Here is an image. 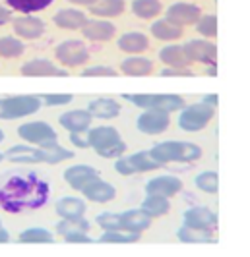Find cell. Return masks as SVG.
<instances>
[{
	"label": "cell",
	"mask_w": 250,
	"mask_h": 257,
	"mask_svg": "<svg viewBox=\"0 0 250 257\" xmlns=\"http://www.w3.org/2000/svg\"><path fill=\"white\" fill-rule=\"evenodd\" d=\"M142 234L138 232H128V230H105V234H101L99 242L101 244H136L140 240Z\"/></svg>",
	"instance_id": "obj_35"
},
{
	"label": "cell",
	"mask_w": 250,
	"mask_h": 257,
	"mask_svg": "<svg viewBox=\"0 0 250 257\" xmlns=\"http://www.w3.org/2000/svg\"><path fill=\"white\" fill-rule=\"evenodd\" d=\"M81 195L88 199V201H93V203H109L115 199L117 195V190L113 184L101 180V178H95L90 184H86L81 190Z\"/></svg>",
	"instance_id": "obj_17"
},
{
	"label": "cell",
	"mask_w": 250,
	"mask_h": 257,
	"mask_svg": "<svg viewBox=\"0 0 250 257\" xmlns=\"http://www.w3.org/2000/svg\"><path fill=\"white\" fill-rule=\"evenodd\" d=\"M53 22L60 29H81L88 24V16L76 8H62L53 16Z\"/></svg>",
	"instance_id": "obj_25"
},
{
	"label": "cell",
	"mask_w": 250,
	"mask_h": 257,
	"mask_svg": "<svg viewBox=\"0 0 250 257\" xmlns=\"http://www.w3.org/2000/svg\"><path fill=\"white\" fill-rule=\"evenodd\" d=\"M183 219H185V226L188 228H196V230L204 232H213L217 228V215L210 207H190L185 211Z\"/></svg>",
	"instance_id": "obj_12"
},
{
	"label": "cell",
	"mask_w": 250,
	"mask_h": 257,
	"mask_svg": "<svg viewBox=\"0 0 250 257\" xmlns=\"http://www.w3.org/2000/svg\"><path fill=\"white\" fill-rule=\"evenodd\" d=\"M26 52V45L18 37H0V58H18Z\"/></svg>",
	"instance_id": "obj_36"
},
{
	"label": "cell",
	"mask_w": 250,
	"mask_h": 257,
	"mask_svg": "<svg viewBox=\"0 0 250 257\" xmlns=\"http://www.w3.org/2000/svg\"><path fill=\"white\" fill-rule=\"evenodd\" d=\"M153 217H149L144 209H128L124 213H120V228L128 232H138L142 234L151 226Z\"/></svg>",
	"instance_id": "obj_19"
},
{
	"label": "cell",
	"mask_w": 250,
	"mask_h": 257,
	"mask_svg": "<svg viewBox=\"0 0 250 257\" xmlns=\"http://www.w3.org/2000/svg\"><path fill=\"white\" fill-rule=\"evenodd\" d=\"M43 104H47V106H62V104H68L72 103V99H74V95H70V93H47V95H39Z\"/></svg>",
	"instance_id": "obj_42"
},
{
	"label": "cell",
	"mask_w": 250,
	"mask_h": 257,
	"mask_svg": "<svg viewBox=\"0 0 250 257\" xmlns=\"http://www.w3.org/2000/svg\"><path fill=\"white\" fill-rule=\"evenodd\" d=\"M161 76L163 77H192V70L186 68V70H179V68H163L161 70Z\"/></svg>",
	"instance_id": "obj_44"
},
{
	"label": "cell",
	"mask_w": 250,
	"mask_h": 257,
	"mask_svg": "<svg viewBox=\"0 0 250 257\" xmlns=\"http://www.w3.org/2000/svg\"><path fill=\"white\" fill-rule=\"evenodd\" d=\"M81 76L84 77H117L119 76V70H115L113 66L107 64H93L88 66L81 70Z\"/></svg>",
	"instance_id": "obj_41"
},
{
	"label": "cell",
	"mask_w": 250,
	"mask_h": 257,
	"mask_svg": "<svg viewBox=\"0 0 250 257\" xmlns=\"http://www.w3.org/2000/svg\"><path fill=\"white\" fill-rule=\"evenodd\" d=\"M64 238L66 244H93V238L92 236H88V232H70V234H66L62 236Z\"/></svg>",
	"instance_id": "obj_43"
},
{
	"label": "cell",
	"mask_w": 250,
	"mask_h": 257,
	"mask_svg": "<svg viewBox=\"0 0 250 257\" xmlns=\"http://www.w3.org/2000/svg\"><path fill=\"white\" fill-rule=\"evenodd\" d=\"M142 209L149 217L159 219V217H165L171 211V201H169V197H163V195H145Z\"/></svg>",
	"instance_id": "obj_30"
},
{
	"label": "cell",
	"mask_w": 250,
	"mask_h": 257,
	"mask_svg": "<svg viewBox=\"0 0 250 257\" xmlns=\"http://www.w3.org/2000/svg\"><path fill=\"white\" fill-rule=\"evenodd\" d=\"M4 142V132H2V130H0V143Z\"/></svg>",
	"instance_id": "obj_51"
},
{
	"label": "cell",
	"mask_w": 250,
	"mask_h": 257,
	"mask_svg": "<svg viewBox=\"0 0 250 257\" xmlns=\"http://www.w3.org/2000/svg\"><path fill=\"white\" fill-rule=\"evenodd\" d=\"M213 232L196 230V228H188V226H181L177 230V238L183 244H215V238L211 236Z\"/></svg>",
	"instance_id": "obj_32"
},
{
	"label": "cell",
	"mask_w": 250,
	"mask_h": 257,
	"mask_svg": "<svg viewBox=\"0 0 250 257\" xmlns=\"http://www.w3.org/2000/svg\"><path fill=\"white\" fill-rule=\"evenodd\" d=\"M183 180L171 176V174H161L145 184V193L147 195H163V197H175L177 193L183 190Z\"/></svg>",
	"instance_id": "obj_16"
},
{
	"label": "cell",
	"mask_w": 250,
	"mask_h": 257,
	"mask_svg": "<svg viewBox=\"0 0 250 257\" xmlns=\"http://www.w3.org/2000/svg\"><path fill=\"white\" fill-rule=\"evenodd\" d=\"M43 101L39 95H16L0 99V120H18L41 110Z\"/></svg>",
	"instance_id": "obj_5"
},
{
	"label": "cell",
	"mask_w": 250,
	"mask_h": 257,
	"mask_svg": "<svg viewBox=\"0 0 250 257\" xmlns=\"http://www.w3.org/2000/svg\"><path fill=\"white\" fill-rule=\"evenodd\" d=\"M149 155L163 167L171 163H196L202 157V147L190 142H161L149 149Z\"/></svg>",
	"instance_id": "obj_2"
},
{
	"label": "cell",
	"mask_w": 250,
	"mask_h": 257,
	"mask_svg": "<svg viewBox=\"0 0 250 257\" xmlns=\"http://www.w3.org/2000/svg\"><path fill=\"white\" fill-rule=\"evenodd\" d=\"M18 136L27 142L29 145L35 147H54L58 145V136L54 128L49 122L43 120H35V122H26L18 128Z\"/></svg>",
	"instance_id": "obj_7"
},
{
	"label": "cell",
	"mask_w": 250,
	"mask_h": 257,
	"mask_svg": "<svg viewBox=\"0 0 250 257\" xmlns=\"http://www.w3.org/2000/svg\"><path fill=\"white\" fill-rule=\"evenodd\" d=\"M54 0H6L8 8L20 14H35L49 8Z\"/></svg>",
	"instance_id": "obj_34"
},
{
	"label": "cell",
	"mask_w": 250,
	"mask_h": 257,
	"mask_svg": "<svg viewBox=\"0 0 250 257\" xmlns=\"http://www.w3.org/2000/svg\"><path fill=\"white\" fill-rule=\"evenodd\" d=\"M54 56L62 64V68H78L90 60V51L84 41L68 39V41H62L60 45H56Z\"/></svg>",
	"instance_id": "obj_8"
},
{
	"label": "cell",
	"mask_w": 250,
	"mask_h": 257,
	"mask_svg": "<svg viewBox=\"0 0 250 257\" xmlns=\"http://www.w3.org/2000/svg\"><path fill=\"white\" fill-rule=\"evenodd\" d=\"M126 4L124 0H97L93 6H90V12L95 18H117L124 14Z\"/></svg>",
	"instance_id": "obj_29"
},
{
	"label": "cell",
	"mask_w": 250,
	"mask_h": 257,
	"mask_svg": "<svg viewBox=\"0 0 250 257\" xmlns=\"http://www.w3.org/2000/svg\"><path fill=\"white\" fill-rule=\"evenodd\" d=\"M213 116H215V108L202 101L194 104H185L179 114V128L190 134L202 132L213 120Z\"/></svg>",
	"instance_id": "obj_6"
},
{
	"label": "cell",
	"mask_w": 250,
	"mask_h": 257,
	"mask_svg": "<svg viewBox=\"0 0 250 257\" xmlns=\"http://www.w3.org/2000/svg\"><path fill=\"white\" fill-rule=\"evenodd\" d=\"M10 20H12V10L0 4V26H6Z\"/></svg>",
	"instance_id": "obj_46"
},
{
	"label": "cell",
	"mask_w": 250,
	"mask_h": 257,
	"mask_svg": "<svg viewBox=\"0 0 250 257\" xmlns=\"http://www.w3.org/2000/svg\"><path fill=\"white\" fill-rule=\"evenodd\" d=\"M130 10L140 20H153L161 14L163 6L159 0H132Z\"/></svg>",
	"instance_id": "obj_31"
},
{
	"label": "cell",
	"mask_w": 250,
	"mask_h": 257,
	"mask_svg": "<svg viewBox=\"0 0 250 257\" xmlns=\"http://www.w3.org/2000/svg\"><path fill=\"white\" fill-rule=\"evenodd\" d=\"M97 226L101 230H120V213H111V211H105V213H99L97 215Z\"/></svg>",
	"instance_id": "obj_40"
},
{
	"label": "cell",
	"mask_w": 250,
	"mask_h": 257,
	"mask_svg": "<svg viewBox=\"0 0 250 257\" xmlns=\"http://www.w3.org/2000/svg\"><path fill=\"white\" fill-rule=\"evenodd\" d=\"M171 126V112L157 110V108H147L136 120V128L145 136H159Z\"/></svg>",
	"instance_id": "obj_11"
},
{
	"label": "cell",
	"mask_w": 250,
	"mask_h": 257,
	"mask_svg": "<svg viewBox=\"0 0 250 257\" xmlns=\"http://www.w3.org/2000/svg\"><path fill=\"white\" fill-rule=\"evenodd\" d=\"M22 76L26 77H66L68 70L53 64L47 58H33L26 64H22Z\"/></svg>",
	"instance_id": "obj_15"
},
{
	"label": "cell",
	"mask_w": 250,
	"mask_h": 257,
	"mask_svg": "<svg viewBox=\"0 0 250 257\" xmlns=\"http://www.w3.org/2000/svg\"><path fill=\"white\" fill-rule=\"evenodd\" d=\"M194 184H196V188L200 192L217 193V190H219V176L213 170H204L194 178Z\"/></svg>",
	"instance_id": "obj_37"
},
{
	"label": "cell",
	"mask_w": 250,
	"mask_h": 257,
	"mask_svg": "<svg viewBox=\"0 0 250 257\" xmlns=\"http://www.w3.org/2000/svg\"><path fill=\"white\" fill-rule=\"evenodd\" d=\"M196 31L206 39L217 37V16L213 14L200 16V20L196 22Z\"/></svg>",
	"instance_id": "obj_39"
},
{
	"label": "cell",
	"mask_w": 250,
	"mask_h": 257,
	"mask_svg": "<svg viewBox=\"0 0 250 257\" xmlns=\"http://www.w3.org/2000/svg\"><path fill=\"white\" fill-rule=\"evenodd\" d=\"M183 51L192 64L217 66V47L208 39H190L183 45Z\"/></svg>",
	"instance_id": "obj_10"
},
{
	"label": "cell",
	"mask_w": 250,
	"mask_h": 257,
	"mask_svg": "<svg viewBox=\"0 0 250 257\" xmlns=\"http://www.w3.org/2000/svg\"><path fill=\"white\" fill-rule=\"evenodd\" d=\"M202 16V10L198 8L196 4L190 2H175L167 8L165 12V20L171 22L175 26L185 27V26H194Z\"/></svg>",
	"instance_id": "obj_13"
},
{
	"label": "cell",
	"mask_w": 250,
	"mask_h": 257,
	"mask_svg": "<svg viewBox=\"0 0 250 257\" xmlns=\"http://www.w3.org/2000/svg\"><path fill=\"white\" fill-rule=\"evenodd\" d=\"M8 240H10V234H8V230L0 226V244H6Z\"/></svg>",
	"instance_id": "obj_49"
},
{
	"label": "cell",
	"mask_w": 250,
	"mask_h": 257,
	"mask_svg": "<svg viewBox=\"0 0 250 257\" xmlns=\"http://www.w3.org/2000/svg\"><path fill=\"white\" fill-rule=\"evenodd\" d=\"M202 103L210 104V106H213V108H215V106L219 104V97H217L215 93H210V95H206V97L202 99Z\"/></svg>",
	"instance_id": "obj_47"
},
{
	"label": "cell",
	"mask_w": 250,
	"mask_h": 257,
	"mask_svg": "<svg viewBox=\"0 0 250 257\" xmlns=\"http://www.w3.org/2000/svg\"><path fill=\"white\" fill-rule=\"evenodd\" d=\"M70 142L72 145H76L78 149H88L90 145H88V140H84L79 134H70Z\"/></svg>",
	"instance_id": "obj_45"
},
{
	"label": "cell",
	"mask_w": 250,
	"mask_h": 257,
	"mask_svg": "<svg viewBox=\"0 0 250 257\" xmlns=\"http://www.w3.org/2000/svg\"><path fill=\"white\" fill-rule=\"evenodd\" d=\"M93 116L90 114V110H68L64 114H60L58 122L64 130H68L70 134H84L88 132L92 126Z\"/></svg>",
	"instance_id": "obj_21"
},
{
	"label": "cell",
	"mask_w": 250,
	"mask_h": 257,
	"mask_svg": "<svg viewBox=\"0 0 250 257\" xmlns=\"http://www.w3.org/2000/svg\"><path fill=\"white\" fill-rule=\"evenodd\" d=\"M95 178H99V172L90 165H74L64 170V182L76 192H79L86 184H90Z\"/></svg>",
	"instance_id": "obj_20"
},
{
	"label": "cell",
	"mask_w": 250,
	"mask_h": 257,
	"mask_svg": "<svg viewBox=\"0 0 250 257\" xmlns=\"http://www.w3.org/2000/svg\"><path fill=\"white\" fill-rule=\"evenodd\" d=\"M86 201L79 199V197H74V195H64L60 197L56 203H54V211L60 219H78V217H84L86 213Z\"/></svg>",
	"instance_id": "obj_24"
},
{
	"label": "cell",
	"mask_w": 250,
	"mask_h": 257,
	"mask_svg": "<svg viewBox=\"0 0 250 257\" xmlns=\"http://www.w3.org/2000/svg\"><path fill=\"white\" fill-rule=\"evenodd\" d=\"M149 31H151V35L155 39H159V41H169V43L183 37V27L167 22L165 18L163 20H155L151 24V27H149Z\"/></svg>",
	"instance_id": "obj_28"
},
{
	"label": "cell",
	"mask_w": 250,
	"mask_h": 257,
	"mask_svg": "<svg viewBox=\"0 0 250 257\" xmlns=\"http://www.w3.org/2000/svg\"><path fill=\"white\" fill-rule=\"evenodd\" d=\"M88 110L93 118H99V120H113L120 114L122 110V104L117 99H111V97H99V99H93L92 103L88 104Z\"/></svg>",
	"instance_id": "obj_23"
},
{
	"label": "cell",
	"mask_w": 250,
	"mask_h": 257,
	"mask_svg": "<svg viewBox=\"0 0 250 257\" xmlns=\"http://www.w3.org/2000/svg\"><path fill=\"white\" fill-rule=\"evenodd\" d=\"M4 157L8 161L20 163V165H56L74 157V151L64 149L60 145L54 147H31V145H14L10 147Z\"/></svg>",
	"instance_id": "obj_1"
},
{
	"label": "cell",
	"mask_w": 250,
	"mask_h": 257,
	"mask_svg": "<svg viewBox=\"0 0 250 257\" xmlns=\"http://www.w3.org/2000/svg\"><path fill=\"white\" fill-rule=\"evenodd\" d=\"M68 2H72V4H76V6H93L97 0H68Z\"/></svg>",
	"instance_id": "obj_48"
},
{
	"label": "cell",
	"mask_w": 250,
	"mask_h": 257,
	"mask_svg": "<svg viewBox=\"0 0 250 257\" xmlns=\"http://www.w3.org/2000/svg\"><path fill=\"white\" fill-rule=\"evenodd\" d=\"M159 60L167 68H179V70H186L190 68L192 62L186 58L185 51H183V45H165L161 51H159Z\"/></svg>",
	"instance_id": "obj_26"
},
{
	"label": "cell",
	"mask_w": 250,
	"mask_h": 257,
	"mask_svg": "<svg viewBox=\"0 0 250 257\" xmlns=\"http://www.w3.org/2000/svg\"><path fill=\"white\" fill-rule=\"evenodd\" d=\"M81 33L88 41L93 43H107L115 37L117 27L109 20H88V24L81 27Z\"/></svg>",
	"instance_id": "obj_18"
},
{
	"label": "cell",
	"mask_w": 250,
	"mask_h": 257,
	"mask_svg": "<svg viewBox=\"0 0 250 257\" xmlns=\"http://www.w3.org/2000/svg\"><path fill=\"white\" fill-rule=\"evenodd\" d=\"M12 29L16 33V37L35 41V39L43 37L47 26H45V22L41 18H35L33 14H24L22 18H16L12 22Z\"/></svg>",
	"instance_id": "obj_14"
},
{
	"label": "cell",
	"mask_w": 250,
	"mask_h": 257,
	"mask_svg": "<svg viewBox=\"0 0 250 257\" xmlns=\"http://www.w3.org/2000/svg\"><path fill=\"white\" fill-rule=\"evenodd\" d=\"M122 97L144 110L157 108V110H165V112H175V110H181L186 104L185 99L175 93H134V95H122Z\"/></svg>",
	"instance_id": "obj_4"
},
{
	"label": "cell",
	"mask_w": 250,
	"mask_h": 257,
	"mask_svg": "<svg viewBox=\"0 0 250 257\" xmlns=\"http://www.w3.org/2000/svg\"><path fill=\"white\" fill-rule=\"evenodd\" d=\"M2 159H4V153H0V163H2Z\"/></svg>",
	"instance_id": "obj_52"
},
{
	"label": "cell",
	"mask_w": 250,
	"mask_h": 257,
	"mask_svg": "<svg viewBox=\"0 0 250 257\" xmlns=\"http://www.w3.org/2000/svg\"><path fill=\"white\" fill-rule=\"evenodd\" d=\"M206 74H208V76H217V66H210V68L206 70Z\"/></svg>",
	"instance_id": "obj_50"
},
{
	"label": "cell",
	"mask_w": 250,
	"mask_h": 257,
	"mask_svg": "<svg viewBox=\"0 0 250 257\" xmlns=\"http://www.w3.org/2000/svg\"><path fill=\"white\" fill-rule=\"evenodd\" d=\"M88 145L101 159H117L126 151V143L122 142L120 134L113 126H99L88 130Z\"/></svg>",
	"instance_id": "obj_3"
},
{
	"label": "cell",
	"mask_w": 250,
	"mask_h": 257,
	"mask_svg": "<svg viewBox=\"0 0 250 257\" xmlns=\"http://www.w3.org/2000/svg\"><path fill=\"white\" fill-rule=\"evenodd\" d=\"M119 49L122 52H128V54H142L149 49V39L145 37L144 33L140 31H128L124 35H120L117 41Z\"/></svg>",
	"instance_id": "obj_27"
},
{
	"label": "cell",
	"mask_w": 250,
	"mask_h": 257,
	"mask_svg": "<svg viewBox=\"0 0 250 257\" xmlns=\"http://www.w3.org/2000/svg\"><path fill=\"white\" fill-rule=\"evenodd\" d=\"M120 74L130 77H145L153 74V62L145 56H140V54H132L128 58H124L120 62L119 68Z\"/></svg>",
	"instance_id": "obj_22"
},
{
	"label": "cell",
	"mask_w": 250,
	"mask_h": 257,
	"mask_svg": "<svg viewBox=\"0 0 250 257\" xmlns=\"http://www.w3.org/2000/svg\"><path fill=\"white\" fill-rule=\"evenodd\" d=\"M90 228H92V224L84 219V217H78V219H62L56 224V232L60 236H66L70 232H78V230L90 232Z\"/></svg>",
	"instance_id": "obj_38"
},
{
	"label": "cell",
	"mask_w": 250,
	"mask_h": 257,
	"mask_svg": "<svg viewBox=\"0 0 250 257\" xmlns=\"http://www.w3.org/2000/svg\"><path fill=\"white\" fill-rule=\"evenodd\" d=\"M163 165H159L155 159H151L149 151H138L128 157H120L115 163V170L122 176H132V174H140V172H151L157 170Z\"/></svg>",
	"instance_id": "obj_9"
},
{
	"label": "cell",
	"mask_w": 250,
	"mask_h": 257,
	"mask_svg": "<svg viewBox=\"0 0 250 257\" xmlns=\"http://www.w3.org/2000/svg\"><path fill=\"white\" fill-rule=\"evenodd\" d=\"M54 240V236L47 228L41 226H33V228H26L20 232L18 242L20 244H51Z\"/></svg>",
	"instance_id": "obj_33"
}]
</instances>
